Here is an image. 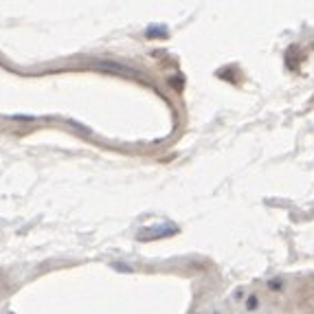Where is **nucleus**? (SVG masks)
<instances>
[{"label": "nucleus", "instance_id": "obj_1", "mask_svg": "<svg viewBox=\"0 0 314 314\" xmlns=\"http://www.w3.org/2000/svg\"><path fill=\"white\" fill-rule=\"evenodd\" d=\"M176 233V226H172V224H167L165 229H156V226H152V229L148 231H143L141 233V239H158V237H167V235H174Z\"/></svg>", "mask_w": 314, "mask_h": 314}, {"label": "nucleus", "instance_id": "obj_2", "mask_svg": "<svg viewBox=\"0 0 314 314\" xmlns=\"http://www.w3.org/2000/svg\"><path fill=\"white\" fill-rule=\"evenodd\" d=\"M154 35H163V38H165V35H167V29H165V27H150V29H148V38H154Z\"/></svg>", "mask_w": 314, "mask_h": 314}, {"label": "nucleus", "instance_id": "obj_3", "mask_svg": "<svg viewBox=\"0 0 314 314\" xmlns=\"http://www.w3.org/2000/svg\"><path fill=\"white\" fill-rule=\"evenodd\" d=\"M255 305H257V299L251 297V299H248V308H255Z\"/></svg>", "mask_w": 314, "mask_h": 314}]
</instances>
